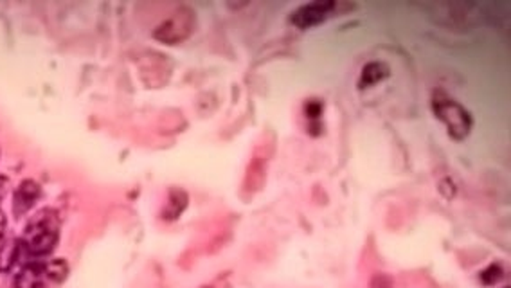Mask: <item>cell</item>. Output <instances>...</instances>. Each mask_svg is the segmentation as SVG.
<instances>
[{
  "label": "cell",
  "instance_id": "277c9868",
  "mask_svg": "<svg viewBox=\"0 0 511 288\" xmlns=\"http://www.w3.org/2000/svg\"><path fill=\"white\" fill-rule=\"evenodd\" d=\"M334 11H336V2H332V0L317 2L316 0V2H308V4L299 5L292 13L290 22L299 29H308V27H314V25L325 22Z\"/></svg>",
  "mask_w": 511,
  "mask_h": 288
},
{
  "label": "cell",
  "instance_id": "6da1fadb",
  "mask_svg": "<svg viewBox=\"0 0 511 288\" xmlns=\"http://www.w3.org/2000/svg\"><path fill=\"white\" fill-rule=\"evenodd\" d=\"M58 238H60V227L56 216L51 211H44L36 214L25 227L22 238L13 245L11 249L13 256L9 260V267L18 263L20 258H29V262L47 258L53 253Z\"/></svg>",
  "mask_w": 511,
  "mask_h": 288
},
{
  "label": "cell",
  "instance_id": "3957f363",
  "mask_svg": "<svg viewBox=\"0 0 511 288\" xmlns=\"http://www.w3.org/2000/svg\"><path fill=\"white\" fill-rule=\"evenodd\" d=\"M432 110L437 115V119L446 124L450 137L461 141V139H465L470 134V130H472V115L456 99L437 94V96L434 97V101H432Z\"/></svg>",
  "mask_w": 511,
  "mask_h": 288
},
{
  "label": "cell",
  "instance_id": "7a4b0ae2",
  "mask_svg": "<svg viewBox=\"0 0 511 288\" xmlns=\"http://www.w3.org/2000/svg\"><path fill=\"white\" fill-rule=\"evenodd\" d=\"M69 274V265L64 260H33L25 263L16 278V288H58Z\"/></svg>",
  "mask_w": 511,
  "mask_h": 288
},
{
  "label": "cell",
  "instance_id": "8992f818",
  "mask_svg": "<svg viewBox=\"0 0 511 288\" xmlns=\"http://www.w3.org/2000/svg\"><path fill=\"white\" fill-rule=\"evenodd\" d=\"M387 74H389V69H387L384 64H380V62H371V64H367V65L364 67L358 85H360L362 89H367V87L378 84L380 80H384Z\"/></svg>",
  "mask_w": 511,
  "mask_h": 288
},
{
  "label": "cell",
  "instance_id": "5b68a950",
  "mask_svg": "<svg viewBox=\"0 0 511 288\" xmlns=\"http://www.w3.org/2000/svg\"><path fill=\"white\" fill-rule=\"evenodd\" d=\"M38 196H40V190L35 183H31V181L22 183L20 188L16 190V194H15V204H13L15 213L24 214L29 207H33V204L36 202Z\"/></svg>",
  "mask_w": 511,
  "mask_h": 288
}]
</instances>
